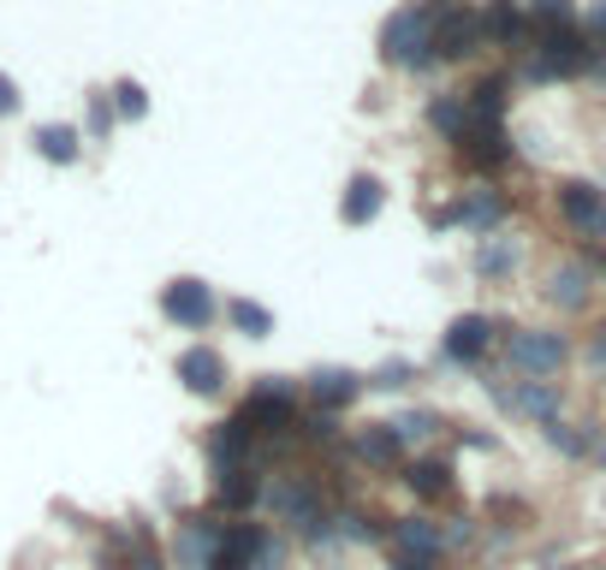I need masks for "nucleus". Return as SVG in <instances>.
Instances as JSON below:
<instances>
[{
  "label": "nucleus",
  "mask_w": 606,
  "mask_h": 570,
  "mask_svg": "<svg viewBox=\"0 0 606 570\" xmlns=\"http://www.w3.org/2000/svg\"><path fill=\"white\" fill-rule=\"evenodd\" d=\"M143 570H150V565H143Z\"/></svg>",
  "instance_id": "obj_25"
},
{
  "label": "nucleus",
  "mask_w": 606,
  "mask_h": 570,
  "mask_svg": "<svg viewBox=\"0 0 606 570\" xmlns=\"http://www.w3.org/2000/svg\"><path fill=\"white\" fill-rule=\"evenodd\" d=\"M428 434H434V416L428 411H410L405 422H398V440H428Z\"/></svg>",
  "instance_id": "obj_18"
},
{
  "label": "nucleus",
  "mask_w": 606,
  "mask_h": 570,
  "mask_svg": "<svg viewBox=\"0 0 606 570\" xmlns=\"http://www.w3.org/2000/svg\"><path fill=\"white\" fill-rule=\"evenodd\" d=\"M227 321L244 333V339H268L274 333V315L262 310V303H250V298H227Z\"/></svg>",
  "instance_id": "obj_9"
},
{
  "label": "nucleus",
  "mask_w": 606,
  "mask_h": 570,
  "mask_svg": "<svg viewBox=\"0 0 606 570\" xmlns=\"http://www.w3.org/2000/svg\"><path fill=\"white\" fill-rule=\"evenodd\" d=\"M357 387H363V380L351 375V369H328V375H316V399H328V404L357 399Z\"/></svg>",
  "instance_id": "obj_13"
},
{
  "label": "nucleus",
  "mask_w": 606,
  "mask_h": 570,
  "mask_svg": "<svg viewBox=\"0 0 606 570\" xmlns=\"http://www.w3.org/2000/svg\"><path fill=\"white\" fill-rule=\"evenodd\" d=\"M381 209H387V185H381L375 172H357V179L345 185V202H339V221H345V226H368Z\"/></svg>",
  "instance_id": "obj_6"
},
{
  "label": "nucleus",
  "mask_w": 606,
  "mask_h": 570,
  "mask_svg": "<svg viewBox=\"0 0 606 570\" xmlns=\"http://www.w3.org/2000/svg\"><path fill=\"white\" fill-rule=\"evenodd\" d=\"M113 113H120V120H150V90H143L137 78H120L113 83Z\"/></svg>",
  "instance_id": "obj_11"
},
{
  "label": "nucleus",
  "mask_w": 606,
  "mask_h": 570,
  "mask_svg": "<svg viewBox=\"0 0 606 570\" xmlns=\"http://www.w3.org/2000/svg\"><path fill=\"white\" fill-rule=\"evenodd\" d=\"M487 339H494V327H487V315H458L452 327H447V357L452 362H470V357H482Z\"/></svg>",
  "instance_id": "obj_7"
},
{
  "label": "nucleus",
  "mask_w": 606,
  "mask_h": 570,
  "mask_svg": "<svg viewBox=\"0 0 606 570\" xmlns=\"http://www.w3.org/2000/svg\"><path fill=\"white\" fill-rule=\"evenodd\" d=\"M511 268H517V244H511V238H494V244L476 256V273H482V280H499V273H511Z\"/></svg>",
  "instance_id": "obj_12"
},
{
  "label": "nucleus",
  "mask_w": 606,
  "mask_h": 570,
  "mask_svg": "<svg viewBox=\"0 0 606 570\" xmlns=\"http://www.w3.org/2000/svg\"><path fill=\"white\" fill-rule=\"evenodd\" d=\"M595 458H601V463H606V434H601V440H595Z\"/></svg>",
  "instance_id": "obj_24"
},
{
  "label": "nucleus",
  "mask_w": 606,
  "mask_h": 570,
  "mask_svg": "<svg viewBox=\"0 0 606 570\" xmlns=\"http://www.w3.org/2000/svg\"><path fill=\"white\" fill-rule=\"evenodd\" d=\"M161 310H167V321H179V327H209L214 321V291L202 280H173L167 291H161Z\"/></svg>",
  "instance_id": "obj_2"
},
{
  "label": "nucleus",
  "mask_w": 606,
  "mask_h": 570,
  "mask_svg": "<svg viewBox=\"0 0 606 570\" xmlns=\"http://www.w3.org/2000/svg\"><path fill=\"white\" fill-rule=\"evenodd\" d=\"M470 42H476V19H452L447 36H434L440 54H470Z\"/></svg>",
  "instance_id": "obj_15"
},
{
  "label": "nucleus",
  "mask_w": 606,
  "mask_h": 570,
  "mask_svg": "<svg viewBox=\"0 0 606 570\" xmlns=\"http://www.w3.org/2000/svg\"><path fill=\"white\" fill-rule=\"evenodd\" d=\"M588 31H601V36H606V0H601L595 12H588Z\"/></svg>",
  "instance_id": "obj_22"
},
{
  "label": "nucleus",
  "mask_w": 606,
  "mask_h": 570,
  "mask_svg": "<svg viewBox=\"0 0 606 570\" xmlns=\"http://www.w3.org/2000/svg\"><path fill=\"white\" fill-rule=\"evenodd\" d=\"M601 190H606V185H601Z\"/></svg>",
  "instance_id": "obj_26"
},
{
  "label": "nucleus",
  "mask_w": 606,
  "mask_h": 570,
  "mask_svg": "<svg viewBox=\"0 0 606 570\" xmlns=\"http://www.w3.org/2000/svg\"><path fill=\"white\" fill-rule=\"evenodd\" d=\"M24 108V96H19V83L7 78V71H0V120H12V113Z\"/></svg>",
  "instance_id": "obj_19"
},
{
  "label": "nucleus",
  "mask_w": 606,
  "mask_h": 570,
  "mask_svg": "<svg viewBox=\"0 0 606 570\" xmlns=\"http://www.w3.org/2000/svg\"><path fill=\"white\" fill-rule=\"evenodd\" d=\"M588 362H606V333H601L595 345H588Z\"/></svg>",
  "instance_id": "obj_23"
},
{
  "label": "nucleus",
  "mask_w": 606,
  "mask_h": 570,
  "mask_svg": "<svg viewBox=\"0 0 606 570\" xmlns=\"http://www.w3.org/2000/svg\"><path fill=\"white\" fill-rule=\"evenodd\" d=\"M506 357H511V369H524V375H553L559 362H565V339H559V333H511Z\"/></svg>",
  "instance_id": "obj_4"
},
{
  "label": "nucleus",
  "mask_w": 606,
  "mask_h": 570,
  "mask_svg": "<svg viewBox=\"0 0 606 570\" xmlns=\"http://www.w3.org/2000/svg\"><path fill=\"white\" fill-rule=\"evenodd\" d=\"M410 380V362H387L381 375H368V387H405Z\"/></svg>",
  "instance_id": "obj_21"
},
{
  "label": "nucleus",
  "mask_w": 606,
  "mask_h": 570,
  "mask_svg": "<svg viewBox=\"0 0 606 570\" xmlns=\"http://www.w3.org/2000/svg\"><path fill=\"white\" fill-rule=\"evenodd\" d=\"M113 120H120V113H113V101L108 96H90V137H108Z\"/></svg>",
  "instance_id": "obj_17"
},
{
  "label": "nucleus",
  "mask_w": 606,
  "mask_h": 570,
  "mask_svg": "<svg viewBox=\"0 0 606 570\" xmlns=\"http://www.w3.org/2000/svg\"><path fill=\"white\" fill-rule=\"evenodd\" d=\"M398 446H405V440H398V434H387V428H368L363 440H357V451H363V458H375V463H393Z\"/></svg>",
  "instance_id": "obj_14"
},
{
  "label": "nucleus",
  "mask_w": 606,
  "mask_h": 570,
  "mask_svg": "<svg viewBox=\"0 0 606 570\" xmlns=\"http://www.w3.org/2000/svg\"><path fill=\"white\" fill-rule=\"evenodd\" d=\"M434 19L440 12L417 0V7H398L387 24H381V60L387 66H422L428 48H434Z\"/></svg>",
  "instance_id": "obj_1"
},
{
  "label": "nucleus",
  "mask_w": 606,
  "mask_h": 570,
  "mask_svg": "<svg viewBox=\"0 0 606 570\" xmlns=\"http://www.w3.org/2000/svg\"><path fill=\"white\" fill-rule=\"evenodd\" d=\"M559 209H565V221H571L576 232H588V238H606V190L571 179V185H559Z\"/></svg>",
  "instance_id": "obj_3"
},
{
  "label": "nucleus",
  "mask_w": 606,
  "mask_h": 570,
  "mask_svg": "<svg viewBox=\"0 0 606 570\" xmlns=\"http://www.w3.org/2000/svg\"><path fill=\"white\" fill-rule=\"evenodd\" d=\"M179 380L197 392V399H214V392L227 387V357L209 350V345H190V350H179Z\"/></svg>",
  "instance_id": "obj_5"
},
{
  "label": "nucleus",
  "mask_w": 606,
  "mask_h": 570,
  "mask_svg": "<svg viewBox=\"0 0 606 570\" xmlns=\"http://www.w3.org/2000/svg\"><path fill=\"white\" fill-rule=\"evenodd\" d=\"M547 298L565 303V310H583V303H588V273L583 268H559L553 286H547Z\"/></svg>",
  "instance_id": "obj_10"
},
{
  "label": "nucleus",
  "mask_w": 606,
  "mask_h": 570,
  "mask_svg": "<svg viewBox=\"0 0 606 570\" xmlns=\"http://www.w3.org/2000/svg\"><path fill=\"white\" fill-rule=\"evenodd\" d=\"M36 155L54 160V167H71V160L84 155V131L78 125H36Z\"/></svg>",
  "instance_id": "obj_8"
},
{
  "label": "nucleus",
  "mask_w": 606,
  "mask_h": 570,
  "mask_svg": "<svg viewBox=\"0 0 606 570\" xmlns=\"http://www.w3.org/2000/svg\"><path fill=\"white\" fill-rule=\"evenodd\" d=\"M209 547H214V540L202 535V529H179V565L185 570H197L202 559H209Z\"/></svg>",
  "instance_id": "obj_16"
},
{
  "label": "nucleus",
  "mask_w": 606,
  "mask_h": 570,
  "mask_svg": "<svg viewBox=\"0 0 606 570\" xmlns=\"http://www.w3.org/2000/svg\"><path fill=\"white\" fill-rule=\"evenodd\" d=\"M536 19L541 24H565L571 19V0H536Z\"/></svg>",
  "instance_id": "obj_20"
}]
</instances>
